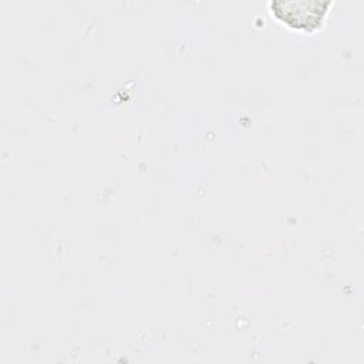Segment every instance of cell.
I'll use <instances>...</instances> for the list:
<instances>
[{
  "mask_svg": "<svg viewBox=\"0 0 364 364\" xmlns=\"http://www.w3.org/2000/svg\"><path fill=\"white\" fill-rule=\"evenodd\" d=\"M273 14L291 26L293 28L313 31L317 28L326 14L327 7L330 6L328 0H303V1H283L274 0L270 3Z\"/></svg>",
  "mask_w": 364,
  "mask_h": 364,
  "instance_id": "6da1fadb",
  "label": "cell"
}]
</instances>
